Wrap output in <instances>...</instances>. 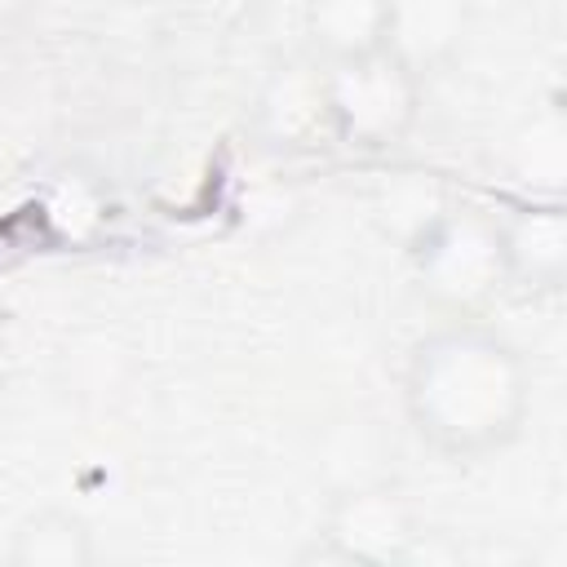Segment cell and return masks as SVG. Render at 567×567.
<instances>
[{
	"label": "cell",
	"instance_id": "cell-1",
	"mask_svg": "<svg viewBox=\"0 0 567 567\" xmlns=\"http://www.w3.org/2000/svg\"><path fill=\"white\" fill-rule=\"evenodd\" d=\"M408 430L443 461L505 452L532 412V368L518 341L478 315L443 319L408 346L403 377Z\"/></svg>",
	"mask_w": 567,
	"mask_h": 567
},
{
	"label": "cell",
	"instance_id": "cell-2",
	"mask_svg": "<svg viewBox=\"0 0 567 567\" xmlns=\"http://www.w3.org/2000/svg\"><path fill=\"white\" fill-rule=\"evenodd\" d=\"M430 558V523L390 478H359L328 496L297 563L323 567H408Z\"/></svg>",
	"mask_w": 567,
	"mask_h": 567
},
{
	"label": "cell",
	"instance_id": "cell-3",
	"mask_svg": "<svg viewBox=\"0 0 567 567\" xmlns=\"http://www.w3.org/2000/svg\"><path fill=\"white\" fill-rule=\"evenodd\" d=\"M421 111H425V80L390 49L328 66V120H332V146L341 151L390 155L416 133Z\"/></svg>",
	"mask_w": 567,
	"mask_h": 567
},
{
	"label": "cell",
	"instance_id": "cell-4",
	"mask_svg": "<svg viewBox=\"0 0 567 567\" xmlns=\"http://www.w3.org/2000/svg\"><path fill=\"white\" fill-rule=\"evenodd\" d=\"M408 257H412L416 288L447 319L478 315L492 297L505 292V270H501L492 213H474V208H452L447 204L408 244Z\"/></svg>",
	"mask_w": 567,
	"mask_h": 567
},
{
	"label": "cell",
	"instance_id": "cell-5",
	"mask_svg": "<svg viewBox=\"0 0 567 567\" xmlns=\"http://www.w3.org/2000/svg\"><path fill=\"white\" fill-rule=\"evenodd\" d=\"M248 128L275 155H310L319 146H332L328 66L310 49L279 53L252 89Z\"/></svg>",
	"mask_w": 567,
	"mask_h": 567
},
{
	"label": "cell",
	"instance_id": "cell-6",
	"mask_svg": "<svg viewBox=\"0 0 567 567\" xmlns=\"http://www.w3.org/2000/svg\"><path fill=\"white\" fill-rule=\"evenodd\" d=\"M505 288L558 297L567 284V208L558 199H509L492 213Z\"/></svg>",
	"mask_w": 567,
	"mask_h": 567
},
{
	"label": "cell",
	"instance_id": "cell-7",
	"mask_svg": "<svg viewBox=\"0 0 567 567\" xmlns=\"http://www.w3.org/2000/svg\"><path fill=\"white\" fill-rule=\"evenodd\" d=\"M474 27L470 0H390V31L385 49L408 62L421 80L447 71Z\"/></svg>",
	"mask_w": 567,
	"mask_h": 567
},
{
	"label": "cell",
	"instance_id": "cell-8",
	"mask_svg": "<svg viewBox=\"0 0 567 567\" xmlns=\"http://www.w3.org/2000/svg\"><path fill=\"white\" fill-rule=\"evenodd\" d=\"M390 0H301V35L319 62H350L385 49Z\"/></svg>",
	"mask_w": 567,
	"mask_h": 567
},
{
	"label": "cell",
	"instance_id": "cell-9",
	"mask_svg": "<svg viewBox=\"0 0 567 567\" xmlns=\"http://www.w3.org/2000/svg\"><path fill=\"white\" fill-rule=\"evenodd\" d=\"M97 532L80 509L44 505L13 523L0 558L9 567H89L97 563Z\"/></svg>",
	"mask_w": 567,
	"mask_h": 567
},
{
	"label": "cell",
	"instance_id": "cell-10",
	"mask_svg": "<svg viewBox=\"0 0 567 567\" xmlns=\"http://www.w3.org/2000/svg\"><path fill=\"white\" fill-rule=\"evenodd\" d=\"M443 208H447V199H443L425 177H416V173H408L403 182L385 186V195H381V204H377V213L390 217V230L403 239V248H408Z\"/></svg>",
	"mask_w": 567,
	"mask_h": 567
},
{
	"label": "cell",
	"instance_id": "cell-11",
	"mask_svg": "<svg viewBox=\"0 0 567 567\" xmlns=\"http://www.w3.org/2000/svg\"><path fill=\"white\" fill-rule=\"evenodd\" d=\"M177 9L208 35H239L261 18L266 0H177Z\"/></svg>",
	"mask_w": 567,
	"mask_h": 567
},
{
	"label": "cell",
	"instance_id": "cell-12",
	"mask_svg": "<svg viewBox=\"0 0 567 567\" xmlns=\"http://www.w3.org/2000/svg\"><path fill=\"white\" fill-rule=\"evenodd\" d=\"M35 9H40V0H0V40L18 35L35 18Z\"/></svg>",
	"mask_w": 567,
	"mask_h": 567
},
{
	"label": "cell",
	"instance_id": "cell-13",
	"mask_svg": "<svg viewBox=\"0 0 567 567\" xmlns=\"http://www.w3.org/2000/svg\"><path fill=\"white\" fill-rule=\"evenodd\" d=\"M0 381H4V341H0Z\"/></svg>",
	"mask_w": 567,
	"mask_h": 567
}]
</instances>
